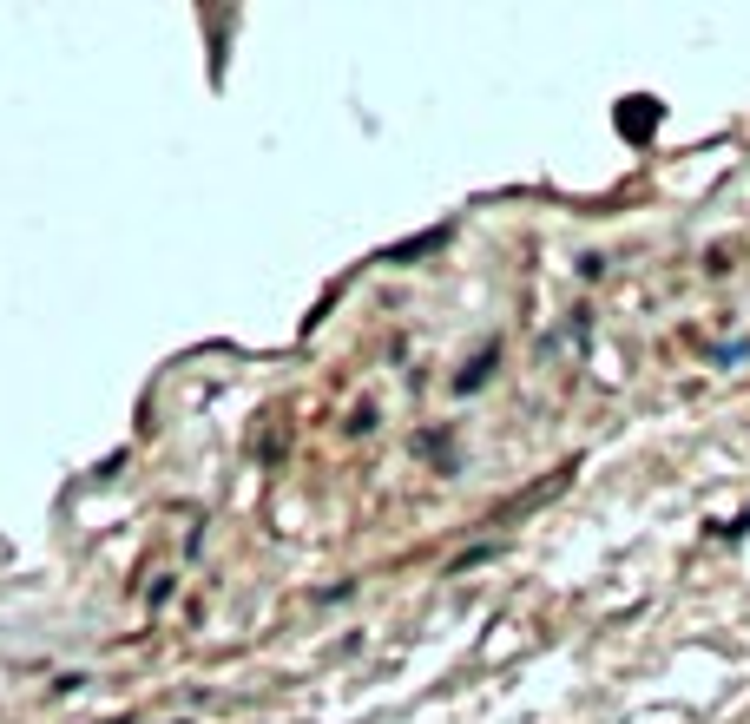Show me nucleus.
<instances>
[{
	"label": "nucleus",
	"mask_w": 750,
	"mask_h": 724,
	"mask_svg": "<svg viewBox=\"0 0 750 724\" xmlns=\"http://www.w3.org/2000/svg\"><path fill=\"white\" fill-rule=\"evenodd\" d=\"M494 362H500V343H481V356H474L468 369L454 376V395H474V389H481V382H487V369H494Z\"/></svg>",
	"instance_id": "obj_1"
},
{
	"label": "nucleus",
	"mask_w": 750,
	"mask_h": 724,
	"mask_svg": "<svg viewBox=\"0 0 750 724\" xmlns=\"http://www.w3.org/2000/svg\"><path fill=\"white\" fill-rule=\"evenodd\" d=\"M369 428H375V409H369V402H362V409L349 415V435H369Z\"/></svg>",
	"instance_id": "obj_5"
},
{
	"label": "nucleus",
	"mask_w": 750,
	"mask_h": 724,
	"mask_svg": "<svg viewBox=\"0 0 750 724\" xmlns=\"http://www.w3.org/2000/svg\"><path fill=\"white\" fill-rule=\"evenodd\" d=\"M619 126H625V132H632V139H639V132H645V99H632V112H625Z\"/></svg>",
	"instance_id": "obj_3"
},
{
	"label": "nucleus",
	"mask_w": 750,
	"mask_h": 724,
	"mask_svg": "<svg viewBox=\"0 0 750 724\" xmlns=\"http://www.w3.org/2000/svg\"><path fill=\"white\" fill-rule=\"evenodd\" d=\"M165 599H172V580H152V586H145V606H152V613L165 606Z\"/></svg>",
	"instance_id": "obj_4"
},
{
	"label": "nucleus",
	"mask_w": 750,
	"mask_h": 724,
	"mask_svg": "<svg viewBox=\"0 0 750 724\" xmlns=\"http://www.w3.org/2000/svg\"><path fill=\"white\" fill-rule=\"evenodd\" d=\"M441 244H448V231H422V237H415V244H395V251H389V264H415V257L441 251Z\"/></svg>",
	"instance_id": "obj_2"
}]
</instances>
